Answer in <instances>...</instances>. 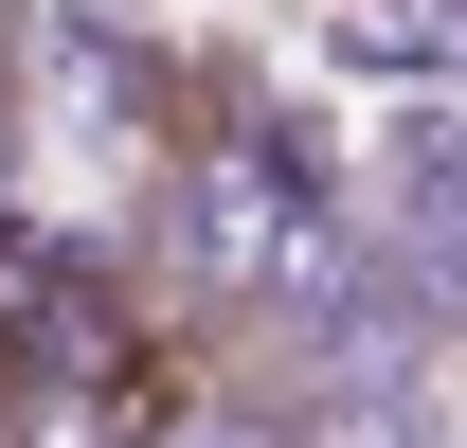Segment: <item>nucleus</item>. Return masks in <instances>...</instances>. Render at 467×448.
Wrapping results in <instances>:
<instances>
[{
	"mask_svg": "<svg viewBox=\"0 0 467 448\" xmlns=\"http://www.w3.org/2000/svg\"><path fill=\"white\" fill-rule=\"evenodd\" d=\"M0 448H144V412H109V394H18Z\"/></svg>",
	"mask_w": 467,
	"mask_h": 448,
	"instance_id": "1",
	"label": "nucleus"
}]
</instances>
